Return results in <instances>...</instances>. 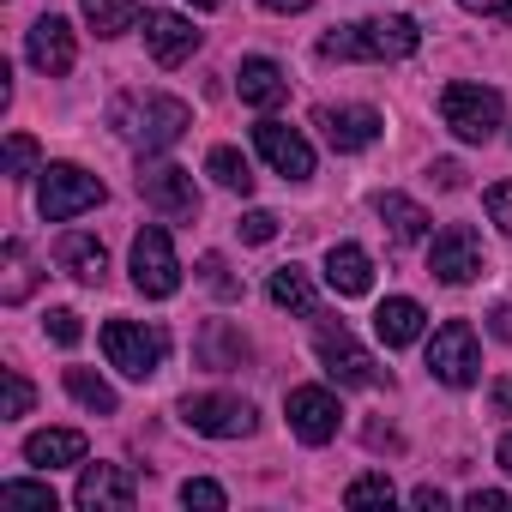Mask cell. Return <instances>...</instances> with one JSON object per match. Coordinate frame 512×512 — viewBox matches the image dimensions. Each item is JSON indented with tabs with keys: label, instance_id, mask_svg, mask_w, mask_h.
Here are the masks:
<instances>
[{
	"label": "cell",
	"instance_id": "6da1fadb",
	"mask_svg": "<svg viewBox=\"0 0 512 512\" xmlns=\"http://www.w3.org/2000/svg\"><path fill=\"white\" fill-rule=\"evenodd\" d=\"M109 121H115V133H121L133 151L157 157V151L181 145V133L193 127V109H187L181 97H163V91H127V97L109 109Z\"/></svg>",
	"mask_w": 512,
	"mask_h": 512
},
{
	"label": "cell",
	"instance_id": "7a4b0ae2",
	"mask_svg": "<svg viewBox=\"0 0 512 512\" xmlns=\"http://www.w3.org/2000/svg\"><path fill=\"white\" fill-rule=\"evenodd\" d=\"M422 49L416 19L386 13V19H362V25H338L320 37V61H410Z\"/></svg>",
	"mask_w": 512,
	"mask_h": 512
},
{
	"label": "cell",
	"instance_id": "3957f363",
	"mask_svg": "<svg viewBox=\"0 0 512 512\" xmlns=\"http://www.w3.org/2000/svg\"><path fill=\"white\" fill-rule=\"evenodd\" d=\"M440 121L452 127V139H464V145H488V139L500 133V121H506V103H500V91L458 79V85L440 91Z\"/></svg>",
	"mask_w": 512,
	"mask_h": 512
},
{
	"label": "cell",
	"instance_id": "277c9868",
	"mask_svg": "<svg viewBox=\"0 0 512 512\" xmlns=\"http://www.w3.org/2000/svg\"><path fill=\"white\" fill-rule=\"evenodd\" d=\"M103 199H109V187H103L91 169H79V163H49L43 181H37V211H43V223H73L79 211H97Z\"/></svg>",
	"mask_w": 512,
	"mask_h": 512
},
{
	"label": "cell",
	"instance_id": "5b68a950",
	"mask_svg": "<svg viewBox=\"0 0 512 512\" xmlns=\"http://www.w3.org/2000/svg\"><path fill=\"white\" fill-rule=\"evenodd\" d=\"M103 356L127 380H151L163 368V356H169V332L163 326H145V320H109L103 326Z\"/></svg>",
	"mask_w": 512,
	"mask_h": 512
},
{
	"label": "cell",
	"instance_id": "8992f818",
	"mask_svg": "<svg viewBox=\"0 0 512 512\" xmlns=\"http://www.w3.org/2000/svg\"><path fill=\"white\" fill-rule=\"evenodd\" d=\"M139 199L169 217V223H193L199 217V187H193V169L169 163V157H145L139 163Z\"/></svg>",
	"mask_w": 512,
	"mask_h": 512
},
{
	"label": "cell",
	"instance_id": "52a82bcc",
	"mask_svg": "<svg viewBox=\"0 0 512 512\" xmlns=\"http://www.w3.org/2000/svg\"><path fill=\"white\" fill-rule=\"evenodd\" d=\"M181 422L205 440H247L253 428H260V416H253L247 398H229V392H187L181 398Z\"/></svg>",
	"mask_w": 512,
	"mask_h": 512
},
{
	"label": "cell",
	"instance_id": "ba28073f",
	"mask_svg": "<svg viewBox=\"0 0 512 512\" xmlns=\"http://www.w3.org/2000/svg\"><path fill=\"white\" fill-rule=\"evenodd\" d=\"M133 290L151 296V302H169V296L181 290V260H175L163 223H145V229L133 235Z\"/></svg>",
	"mask_w": 512,
	"mask_h": 512
},
{
	"label": "cell",
	"instance_id": "9c48e42d",
	"mask_svg": "<svg viewBox=\"0 0 512 512\" xmlns=\"http://www.w3.org/2000/svg\"><path fill=\"white\" fill-rule=\"evenodd\" d=\"M428 374H434L440 386H452V392H464V386L482 380V344H476V332H470L464 320H446V326L428 338Z\"/></svg>",
	"mask_w": 512,
	"mask_h": 512
},
{
	"label": "cell",
	"instance_id": "30bf717a",
	"mask_svg": "<svg viewBox=\"0 0 512 512\" xmlns=\"http://www.w3.org/2000/svg\"><path fill=\"white\" fill-rule=\"evenodd\" d=\"M314 356H320L326 380H338V386H380V380H386V368L356 344V332H350V326H320Z\"/></svg>",
	"mask_w": 512,
	"mask_h": 512
},
{
	"label": "cell",
	"instance_id": "8fae6325",
	"mask_svg": "<svg viewBox=\"0 0 512 512\" xmlns=\"http://www.w3.org/2000/svg\"><path fill=\"white\" fill-rule=\"evenodd\" d=\"M284 416H290V434H296V440H308V446L338 440V422H344L338 392H326V386H290Z\"/></svg>",
	"mask_w": 512,
	"mask_h": 512
},
{
	"label": "cell",
	"instance_id": "7c38bea8",
	"mask_svg": "<svg viewBox=\"0 0 512 512\" xmlns=\"http://www.w3.org/2000/svg\"><path fill=\"white\" fill-rule=\"evenodd\" d=\"M428 272L440 278V284H470L476 272H482V241H476V229L470 223H446L440 235H434V247H428Z\"/></svg>",
	"mask_w": 512,
	"mask_h": 512
},
{
	"label": "cell",
	"instance_id": "4fadbf2b",
	"mask_svg": "<svg viewBox=\"0 0 512 512\" xmlns=\"http://www.w3.org/2000/svg\"><path fill=\"white\" fill-rule=\"evenodd\" d=\"M73 500H79L85 512H133V506H139V482H133L127 464H85Z\"/></svg>",
	"mask_w": 512,
	"mask_h": 512
},
{
	"label": "cell",
	"instance_id": "5bb4252c",
	"mask_svg": "<svg viewBox=\"0 0 512 512\" xmlns=\"http://www.w3.org/2000/svg\"><path fill=\"white\" fill-rule=\"evenodd\" d=\"M314 127L326 133V145H332V151H344V157H350V151H368V145L380 139V127H386V121H380V109H368V103H338V109L326 103V109L314 115Z\"/></svg>",
	"mask_w": 512,
	"mask_h": 512
},
{
	"label": "cell",
	"instance_id": "9a60e30c",
	"mask_svg": "<svg viewBox=\"0 0 512 512\" xmlns=\"http://www.w3.org/2000/svg\"><path fill=\"white\" fill-rule=\"evenodd\" d=\"M253 145H260V157H266L284 181H308V175H314V145H308L290 121H260V127H253Z\"/></svg>",
	"mask_w": 512,
	"mask_h": 512
},
{
	"label": "cell",
	"instance_id": "2e32d148",
	"mask_svg": "<svg viewBox=\"0 0 512 512\" xmlns=\"http://www.w3.org/2000/svg\"><path fill=\"white\" fill-rule=\"evenodd\" d=\"M25 55H31V67H37V73L67 79V73H73V61H79L73 25H67V19H55V13H43V19L25 31Z\"/></svg>",
	"mask_w": 512,
	"mask_h": 512
},
{
	"label": "cell",
	"instance_id": "e0dca14e",
	"mask_svg": "<svg viewBox=\"0 0 512 512\" xmlns=\"http://www.w3.org/2000/svg\"><path fill=\"white\" fill-rule=\"evenodd\" d=\"M199 37H205V31H193V19H181V13H145V49H151L157 67H181V61H193Z\"/></svg>",
	"mask_w": 512,
	"mask_h": 512
},
{
	"label": "cell",
	"instance_id": "ac0fdd59",
	"mask_svg": "<svg viewBox=\"0 0 512 512\" xmlns=\"http://www.w3.org/2000/svg\"><path fill=\"white\" fill-rule=\"evenodd\" d=\"M235 91H241L247 109H278V103L290 97V73H284L278 61H266V55H247V61L235 67Z\"/></svg>",
	"mask_w": 512,
	"mask_h": 512
},
{
	"label": "cell",
	"instance_id": "d6986e66",
	"mask_svg": "<svg viewBox=\"0 0 512 512\" xmlns=\"http://www.w3.org/2000/svg\"><path fill=\"white\" fill-rule=\"evenodd\" d=\"M55 260H61V272L79 278V284H103V278H109V247H103L91 229H67V235L55 241Z\"/></svg>",
	"mask_w": 512,
	"mask_h": 512
},
{
	"label": "cell",
	"instance_id": "ffe728a7",
	"mask_svg": "<svg viewBox=\"0 0 512 512\" xmlns=\"http://www.w3.org/2000/svg\"><path fill=\"white\" fill-rule=\"evenodd\" d=\"M326 284H332L338 296H368V290H374V260H368V247L338 241V247L326 253Z\"/></svg>",
	"mask_w": 512,
	"mask_h": 512
},
{
	"label": "cell",
	"instance_id": "44dd1931",
	"mask_svg": "<svg viewBox=\"0 0 512 512\" xmlns=\"http://www.w3.org/2000/svg\"><path fill=\"white\" fill-rule=\"evenodd\" d=\"M422 326H428V314H422V302H410V296H386V302L374 308V332H380V344H386V350L416 344V338H422Z\"/></svg>",
	"mask_w": 512,
	"mask_h": 512
},
{
	"label": "cell",
	"instance_id": "7402d4cb",
	"mask_svg": "<svg viewBox=\"0 0 512 512\" xmlns=\"http://www.w3.org/2000/svg\"><path fill=\"white\" fill-rule=\"evenodd\" d=\"M79 458H85L79 428H37L25 440V464H37V470H61V464H79Z\"/></svg>",
	"mask_w": 512,
	"mask_h": 512
},
{
	"label": "cell",
	"instance_id": "603a6c76",
	"mask_svg": "<svg viewBox=\"0 0 512 512\" xmlns=\"http://www.w3.org/2000/svg\"><path fill=\"white\" fill-rule=\"evenodd\" d=\"M199 368H217V374H229V368H241L247 362V338L229 326V320H211L205 332H199Z\"/></svg>",
	"mask_w": 512,
	"mask_h": 512
},
{
	"label": "cell",
	"instance_id": "cb8c5ba5",
	"mask_svg": "<svg viewBox=\"0 0 512 512\" xmlns=\"http://www.w3.org/2000/svg\"><path fill=\"white\" fill-rule=\"evenodd\" d=\"M374 211H380V223L392 229V241H422V235H428V223H434L410 193H380V199H374Z\"/></svg>",
	"mask_w": 512,
	"mask_h": 512
},
{
	"label": "cell",
	"instance_id": "d4e9b609",
	"mask_svg": "<svg viewBox=\"0 0 512 512\" xmlns=\"http://www.w3.org/2000/svg\"><path fill=\"white\" fill-rule=\"evenodd\" d=\"M272 302H278L284 314L320 320V296H314V284H308V272H302V266H278V272H272Z\"/></svg>",
	"mask_w": 512,
	"mask_h": 512
},
{
	"label": "cell",
	"instance_id": "484cf974",
	"mask_svg": "<svg viewBox=\"0 0 512 512\" xmlns=\"http://www.w3.org/2000/svg\"><path fill=\"white\" fill-rule=\"evenodd\" d=\"M0 272H7V278H0V302H7V308H19V302L37 290L31 247H25V241H7V247H0Z\"/></svg>",
	"mask_w": 512,
	"mask_h": 512
},
{
	"label": "cell",
	"instance_id": "4316f807",
	"mask_svg": "<svg viewBox=\"0 0 512 512\" xmlns=\"http://www.w3.org/2000/svg\"><path fill=\"white\" fill-rule=\"evenodd\" d=\"M139 0H85V25L97 31V37H127V31H139Z\"/></svg>",
	"mask_w": 512,
	"mask_h": 512
},
{
	"label": "cell",
	"instance_id": "83f0119b",
	"mask_svg": "<svg viewBox=\"0 0 512 512\" xmlns=\"http://www.w3.org/2000/svg\"><path fill=\"white\" fill-rule=\"evenodd\" d=\"M205 175H211L217 187H229V193H253V169H247V157H241L235 145H211V151H205Z\"/></svg>",
	"mask_w": 512,
	"mask_h": 512
},
{
	"label": "cell",
	"instance_id": "f1b7e54d",
	"mask_svg": "<svg viewBox=\"0 0 512 512\" xmlns=\"http://www.w3.org/2000/svg\"><path fill=\"white\" fill-rule=\"evenodd\" d=\"M67 392L91 410V416H115L121 410V398H115V386L103 380V374H91V368H67Z\"/></svg>",
	"mask_w": 512,
	"mask_h": 512
},
{
	"label": "cell",
	"instance_id": "f546056e",
	"mask_svg": "<svg viewBox=\"0 0 512 512\" xmlns=\"http://www.w3.org/2000/svg\"><path fill=\"white\" fill-rule=\"evenodd\" d=\"M392 500H398V488H392L386 470H368V476H356L344 488V506H392Z\"/></svg>",
	"mask_w": 512,
	"mask_h": 512
},
{
	"label": "cell",
	"instance_id": "4dcf8cb0",
	"mask_svg": "<svg viewBox=\"0 0 512 512\" xmlns=\"http://www.w3.org/2000/svg\"><path fill=\"white\" fill-rule=\"evenodd\" d=\"M31 404H37V386L19 374V368H7V374H0V416H31Z\"/></svg>",
	"mask_w": 512,
	"mask_h": 512
},
{
	"label": "cell",
	"instance_id": "1f68e13d",
	"mask_svg": "<svg viewBox=\"0 0 512 512\" xmlns=\"http://www.w3.org/2000/svg\"><path fill=\"white\" fill-rule=\"evenodd\" d=\"M0 506H37V512H55V488H49V482L13 476V482H0Z\"/></svg>",
	"mask_w": 512,
	"mask_h": 512
},
{
	"label": "cell",
	"instance_id": "d6a6232c",
	"mask_svg": "<svg viewBox=\"0 0 512 512\" xmlns=\"http://www.w3.org/2000/svg\"><path fill=\"white\" fill-rule=\"evenodd\" d=\"M7 175H13V181L43 175V169H37V139H31V133H13V139H7Z\"/></svg>",
	"mask_w": 512,
	"mask_h": 512
},
{
	"label": "cell",
	"instance_id": "836d02e7",
	"mask_svg": "<svg viewBox=\"0 0 512 512\" xmlns=\"http://www.w3.org/2000/svg\"><path fill=\"white\" fill-rule=\"evenodd\" d=\"M181 506H205V512H223V506H229V494H223L211 476H187V482H181Z\"/></svg>",
	"mask_w": 512,
	"mask_h": 512
},
{
	"label": "cell",
	"instance_id": "e575fe53",
	"mask_svg": "<svg viewBox=\"0 0 512 512\" xmlns=\"http://www.w3.org/2000/svg\"><path fill=\"white\" fill-rule=\"evenodd\" d=\"M199 278L211 284V296H223V302H235L241 296V284L229 278V266H223V253H205V260H199Z\"/></svg>",
	"mask_w": 512,
	"mask_h": 512
},
{
	"label": "cell",
	"instance_id": "d590c367",
	"mask_svg": "<svg viewBox=\"0 0 512 512\" xmlns=\"http://www.w3.org/2000/svg\"><path fill=\"white\" fill-rule=\"evenodd\" d=\"M43 332H49L55 344H67V350H73V344L85 338V326H79V314H73V308H49V320H43Z\"/></svg>",
	"mask_w": 512,
	"mask_h": 512
},
{
	"label": "cell",
	"instance_id": "8d00e7d4",
	"mask_svg": "<svg viewBox=\"0 0 512 512\" xmlns=\"http://www.w3.org/2000/svg\"><path fill=\"white\" fill-rule=\"evenodd\" d=\"M482 205H488L494 229H500V235H512V181H494V187L482 193Z\"/></svg>",
	"mask_w": 512,
	"mask_h": 512
},
{
	"label": "cell",
	"instance_id": "74e56055",
	"mask_svg": "<svg viewBox=\"0 0 512 512\" xmlns=\"http://www.w3.org/2000/svg\"><path fill=\"white\" fill-rule=\"evenodd\" d=\"M235 229H241V241H253V247H266V241L278 235V217H272V211H247V217H241Z\"/></svg>",
	"mask_w": 512,
	"mask_h": 512
},
{
	"label": "cell",
	"instance_id": "f35d334b",
	"mask_svg": "<svg viewBox=\"0 0 512 512\" xmlns=\"http://www.w3.org/2000/svg\"><path fill=\"white\" fill-rule=\"evenodd\" d=\"M464 13H476V19H494V25H512V0H458Z\"/></svg>",
	"mask_w": 512,
	"mask_h": 512
},
{
	"label": "cell",
	"instance_id": "ab89813d",
	"mask_svg": "<svg viewBox=\"0 0 512 512\" xmlns=\"http://www.w3.org/2000/svg\"><path fill=\"white\" fill-rule=\"evenodd\" d=\"M488 332H494L500 344H512V302H494V308H488Z\"/></svg>",
	"mask_w": 512,
	"mask_h": 512
},
{
	"label": "cell",
	"instance_id": "60d3db41",
	"mask_svg": "<svg viewBox=\"0 0 512 512\" xmlns=\"http://www.w3.org/2000/svg\"><path fill=\"white\" fill-rule=\"evenodd\" d=\"M464 506H470V512H500L506 494H500V488H476V494H464Z\"/></svg>",
	"mask_w": 512,
	"mask_h": 512
},
{
	"label": "cell",
	"instance_id": "b9f144b4",
	"mask_svg": "<svg viewBox=\"0 0 512 512\" xmlns=\"http://www.w3.org/2000/svg\"><path fill=\"white\" fill-rule=\"evenodd\" d=\"M428 175H434V187H464V169H458L452 157H440V163H434Z\"/></svg>",
	"mask_w": 512,
	"mask_h": 512
},
{
	"label": "cell",
	"instance_id": "7bdbcfd3",
	"mask_svg": "<svg viewBox=\"0 0 512 512\" xmlns=\"http://www.w3.org/2000/svg\"><path fill=\"white\" fill-rule=\"evenodd\" d=\"M410 506H422V512H440V506H446V494H440L434 482H422V488L410 494Z\"/></svg>",
	"mask_w": 512,
	"mask_h": 512
},
{
	"label": "cell",
	"instance_id": "ee69618b",
	"mask_svg": "<svg viewBox=\"0 0 512 512\" xmlns=\"http://www.w3.org/2000/svg\"><path fill=\"white\" fill-rule=\"evenodd\" d=\"M488 398H494V416H512V374H506V380H494V392H488Z\"/></svg>",
	"mask_w": 512,
	"mask_h": 512
},
{
	"label": "cell",
	"instance_id": "f6af8a7d",
	"mask_svg": "<svg viewBox=\"0 0 512 512\" xmlns=\"http://www.w3.org/2000/svg\"><path fill=\"white\" fill-rule=\"evenodd\" d=\"M260 7H266V13H284V19H290V13H308L314 0H260Z\"/></svg>",
	"mask_w": 512,
	"mask_h": 512
},
{
	"label": "cell",
	"instance_id": "bcb514c9",
	"mask_svg": "<svg viewBox=\"0 0 512 512\" xmlns=\"http://www.w3.org/2000/svg\"><path fill=\"white\" fill-rule=\"evenodd\" d=\"M494 458H500V470H506V476H512V434H506V440H500V452H494Z\"/></svg>",
	"mask_w": 512,
	"mask_h": 512
},
{
	"label": "cell",
	"instance_id": "7dc6e473",
	"mask_svg": "<svg viewBox=\"0 0 512 512\" xmlns=\"http://www.w3.org/2000/svg\"><path fill=\"white\" fill-rule=\"evenodd\" d=\"M187 7H199V13H217V7H223V0H187Z\"/></svg>",
	"mask_w": 512,
	"mask_h": 512
}]
</instances>
